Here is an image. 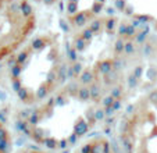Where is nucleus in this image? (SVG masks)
Returning a JSON list of instances; mask_svg holds the SVG:
<instances>
[{
    "label": "nucleus",
    "mask_w": 157,
    "mask_h": 153,
    "mask_svg": "<svg viewBox=\"0 0 157 153\" xmlns=\"http://www.w3.org/2000/svg\"><path fill=\"white\" fill-rule=\"evenodd\" d=\"M143 46L135 28L116 15H101L67 39L70 80L85 86L103 104L120 95L139 68Z\"/></svg>",
    "instance_id": "1"
},
{
    "label": "nucleus",
    "mask_w": 157,
    "mask_h": 153,
    "mask_svg": "<svg viewBox=\"0 0 157 153\" xmlns=\"http://www.w3.org/2000/svg\"><path fill=\"white\" fill-rule=\"evenodd\" d=\"M103 107L89 89L70 80L43 102L24 107L17 123L33 145L56 153L71 150L93 132Z\"/></svg>",
    "instance_id": "2"
},
{
    "label": "nucleus",
    "mask_w": 157,
    "mask_h": 153,
    "mask_svg": "<svg viewBox=\"0 0 157 153\" xmlns=\"http://www.w3.org/2000/svg\"><path fill=\"white\" fill-rule=\"evenodd\" d=\"M70 78L67 38L56 31L33 33L9 59L10 88L22 107L43 102Z\"/></svg>",
    "instance_id": "3"
},
{
    "label": "nucleus",
    "mask_w": 157,
    "mask_h": 153,
    "mask_svg": "<svg viewBox=\"0 0 157 153\" xmlns=\"http://www.w3.org/2000/svg\"><path fill=\"white\" fill-rule=\"evenodd\" d=\"M120 153H157V86L125 104L116 124Z\"/></svg>",
    "instance_id": "4"
},
{
    "label": "nucleus",
    "mask_w": 157,
    "mask_h": 153,
    "mask_svg": "<svg viewBox=\"0 0 157 153\" xmlns=\"http://www.w3.org/2000/svg\"><path fill=\"white\" fill-rule=\"evenodd\" d=\"M61 17L72 32L103 15L109 0H60Z\"/></svg>",
    "instance_id": "5"
},
{
    "label": "nucleus",
    "mask_w": 157,
    "mask_h": 153,
    "mask_svg": "<svg viewBox=\"0 0 157 153\" xmlns=\"http://www.w3.org/2000/svg\"><path fill=\"white\" fill-rule=\"evenodd\" d=\"M70 153H120L117 145L111 142L107 135L90 132L88 136L78 142Z\"/></svg>",
    "instance_id": "6"
},
{
    "label": "nucleus",
    "mask_w": 157,
    "mask_h": 153,
    "mask_svg": "<svg viewBox=\"0 0 157 153\" xmlns=\"http://www.w3.org/2000/svg\"><path fill=\"white\" fill-rule=\"evenodd\" d=\"M15 153H54V152H50V150H46L40 146H36V145H31V146H25L22 149H20L18 152Z\"/></svg>",
    "instance_id": "7"
}]
</instances>
